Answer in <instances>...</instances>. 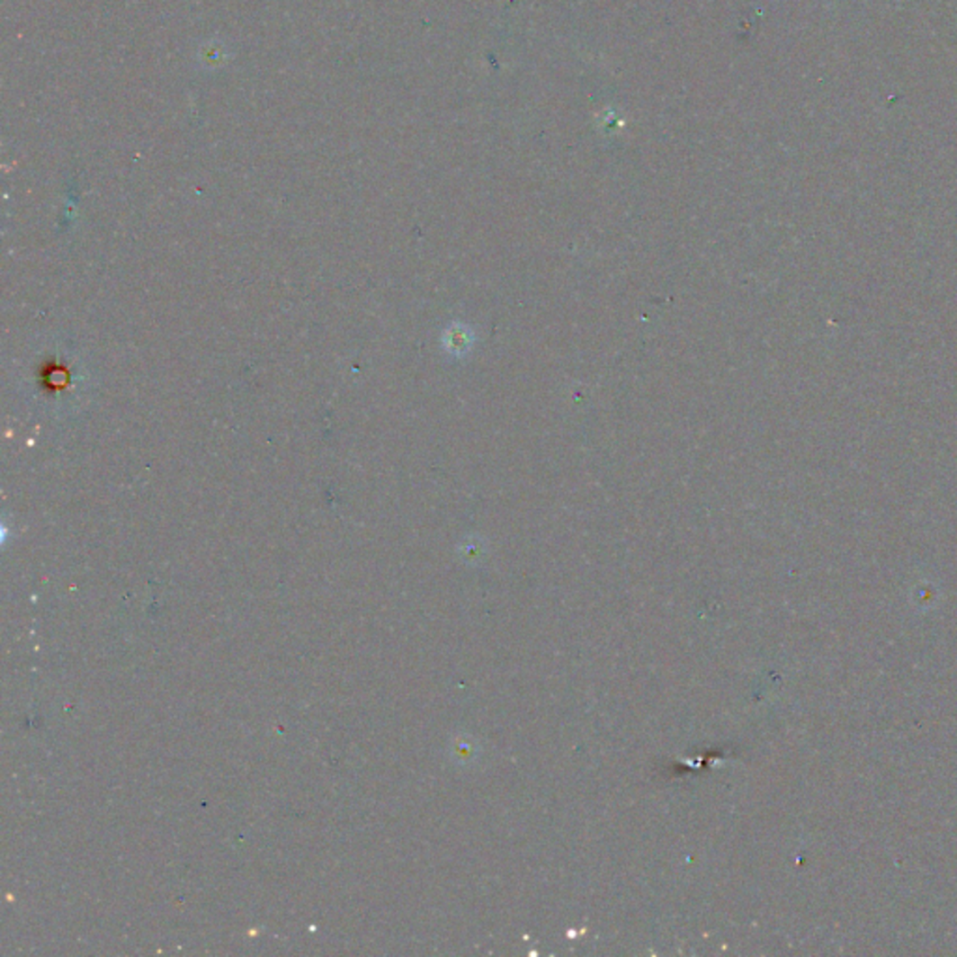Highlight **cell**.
<instances>
[{
  "label": "cell",
  "mask_w": 957,
  "mask_h": 957,
  "mask_svg": "<svg viewBox=\"0 0 957 957\" xmlns=\"http://www.w3.org/2000/svg\"><path fill=\"white\" fill-rule=\"evenodd\" d=\"M471 343H473L471 333L468 331V327H464L461 324H452L443 335V344H445L447 352L452 353V355L466 353V350L470 348Z\"/></svg>",
  "instance_id": "cell-1"
}]
</instances>
